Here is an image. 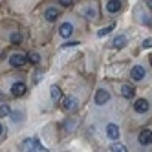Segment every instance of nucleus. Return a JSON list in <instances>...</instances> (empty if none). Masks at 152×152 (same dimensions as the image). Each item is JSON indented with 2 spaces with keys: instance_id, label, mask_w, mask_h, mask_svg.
Masks as SVG:
<instances>
[{
  "instance_id": "nucleus-7",
  "label": "nucleus",
  "mask_w": 152,
  "mask_h": 152,
  "mask_svg": "<svg viewBox=\"0 0 152 152\" xmlns=\"http://www.w3.org/2000/svg\"><path fill=\"white\" fill-rule=\"evenodd\" d=\"M145 75H147L145 68H143V66H139V64L130 70V77H132L134 81H137V83H139V81H143V79H145Z\"/></svg>"
},
{
  "instance_id": "nucleus-20",
  "label": "nucleus",
  "mask_w": 152,
  "mask_h": 152,
  "mask_svg": "<svg viewBox=\"0 0 152 152\" xmlns=\"http://www.w3.org/2000/svg\"><path fill=\"white\" fill-rule=\"evenodd\" d=\"M9 40H11L13 44H20V42H22V35H20L18 31H15V33H11V37H9Z\"/></svg>"
},
{
  "instance_id": "nucleus-29",
  "label": "nucleus",
  "mask_w": 152,
  "mask_h": 152,
  "mask_svg": "<svg viewBox=\"0 0 152 152\" xmlns=\"http://www.w3.org/2000/svg\"><path fill=\"white\" fill-rule=\"evenodd\" d=\"M2 97H4V95H2V92H0V99H2Z\"/></svg>"
},
{
  "instance_id": "nucleus-30",
  "label": "nucleus",
  "mask_w": 152,
  "mask_h": 152,
  "mask_svg": "<svg viewBox=\"0 0 152 152\" xmlns=\"http://www.w3.org/2000/svg\"><path fill=\"white\" fill-rule=\"evenodd\" d=\"M150 62H152V57H150Z\"/></svg>"
},
{
  "instance_id": "nucleus-5",
  "label": "nucleus",
  "mask_w": 152,
  "mask_h": 152,
  "mask_svg": "<svg viewBox=\"0 0 152 152\" xmlns=\"http://www.w3.org/2000/svg\"><path fill=\"white\" fill-rule=\"evenodd\" d=\"M108 101H110V92L104 90V88L97 90V94H95V104H97V106H103V104H106Z\"/></svg>"
},
{
  "instance_id": "nucleus-21",
  "label": "nucleus",
  "mask_w": 152,
  "mask_h": 152,
  "mask_svg": "<svg viewBox=\"0 0 152 152\" xmlns=\"http://www.w3.org/2000/svg\"><path fill=\"white\" fill-rule=\"evenodd\" d=\"M110 150H112V152H125L126 147L121 145V143H112V145H110Z\"/></svg>"
},
{
  "instance_id": "nucleus-3",
  "label": "nucleus",
  "mask_w": 152,
  "mask_h": 152,
  "mask_svg": "<svg viewBox=\"0 0 152 152\" xmlns=\"http://www.w3.org/2000/svg\"><path fill=\"white\" fill-rule=\"evenodd\" d=\"M26 92H28L26 83L17 81V83H13V84H11V95H13V97H22Z\"/></svg>"
},
{
  "instance_id": "nucleus-11",
  "label": "nucleus",
  "mask_w": 152,
  "mask_h": 152,
  "mask_svg": "<svg viewBox=\"0 0 152 152\" xmlns=\"http://www.w3.org/2000/svg\"><path fill=\"white\" fill-rule=\"evenodd\" d=\"M121 95L125 97V99H132V97L136 95V88L130 84H123L121 86Z\"/></svg>"
},
{
  "instance_id": "nucleus-10",
  "label": "nucleus",
  "mask_w": 152,
  "mask_h": 152,
  "mask_svg": "<svg viewBox=\"0 0 152 152\" xmlns=\"http://www.w3.org/2000/svg\"><path fill=\"white\" fill-rule=\"evenodd\" d=\"M134 110H136L137 114H145V112L148 110V101H147V99H137V101L134 103Z\"/></svg>"
},
{
  "instance_id": "nucleus-1",
  "label": "nucleus",
  "mask_w": 152,
  "mask_h": 152,
  "mask_svg": "<svg viewBox=\"0 0 152 152\" xmlns=\"http://www.w3.org/2000/svg\"><path fill=\"white\" fill-rule=\"evenodd\" d=\"M22 148L24 150H46V147L40 143V141L37 137H29V139H24V143H22Z\"/></svg>"
},
{
  "instance_id": "nucleus-17",
  "label": "nucleus",
  "mask_w": 152,
  "mask_h": 152,
  "mask_svg": "<svg viewBox=\"0 0 152 152\" xmlns=\"http://www.w3.org/2000/svg\"><path fill=\"white\" fill-rule=\"evenodd\" d=\"M84 15L88 17V18H92V20H94V18H97V11H95V7H94L92 4H90V6H86V7H84Z\"/></svg>"
},
{
  "instance_id": "nucleus-8",
  "label": "nucleus",
  "mask_w": 152,
  "mask_h": 152,
  "mask_svg": "<svg viewBox=\"0 0 152 152\" xmlns=\"http://www.w3.org/2000/svg\"><path fill=\"white\" fill-rule=\"evenodd\" d=\"M75 108H77V99H75V97H64L62 99V110L72 112Z\"/></svg>"
},
{
  "instance_id": "nucleus-28",
  "label": "nucleus",
  "mask_w": 152,
  "mask_h": 152,
  "mask_svg": "<svg viewBox=\"0 0 152 152\" xmlns=\"http://www.w3.org/2000/svg\"><path fill=\"white\" fill-rule=\"evenodd\" d=\"M147 4H148V7L152 9V0H147Z\"/></svg>"
},
{
  "instance_id": "nucleus-26",
  "label": "nucleus",
  "mask_w": 152,
  "mask_h": 152,
  "mask_svg": "<svg viewBox=\"0 0 152 152\" xmlns=\"http://www.w3.org/2000/svg\"><path fill=\"white\" fill-rule=\"evenodd\" d=\"M59 2H61L62 6H72V2H73V0H59Z\"/></svg>"
},
{
  "instance_id": "nucleus-23",
  "label": "nucleus",
  "mask_w": 152,
  "mask_h": 152,
  "mask_svg": "<svg viewBox=\"0 0 152 152\" xmlns=\"http://www.w3.org/2000/svg\"><path fill=\"white\" fill-rule=\"evenodd\" d=\"M141 22L147 24V26H152V17L150 15H143V18H141Z\"/></svg>"
},
{
  "instance_id": "nucleus-25",
  "label": "nucleus",
  "mask_w": 152,
  "mask_h": 152,
  "mask_svg": "<svg viewBox=\"0 0 152 152\" xmlns=\"http://www.w3.org/2000/svg\"><path fill=\"white\" fill-rule=\"evenodd\" d=\"M143 48L147 50V48H152V39H145L143 40Z\"/></svg>"
},
{
  "instance_id": "nucleus-22",
  "label": "nucleus",
  "mask_w": 152,
  "mask_h": 152,
  "mask_svg": "<svg viewBox=\"0 0 152 152\" xmlns=\"http://www.w3.org/2000/svg\"><path fill=\"white\" fill-rule=\"evenodd\" d=\"M114 29V26H106V28H101L99 31H97V37H104V35H108L110 31Z\"/></svg>"
},
{
  "instance_id": "nucleus-13",
  "label": "nucleus",
  "mask_w": 152,
  "mask_h": 152,
  "mask_svg": "<svg viewBox=\"0 0 152 152\" xmlns=\"http://www.w3.org/2000/svg\"><path fill=\"white\" fill-rule=\"evenodd\" d=\"M121 9V2L119 0H108L106 2V11L108 13H117Z\"/></svg>"
},
{
  "instance_id": "nucleus-4",
  "label": "nucleus",
  "mask_w": 152,
  "mask_h": 152,
  "mask_svg": "<svg viewBox=\"0 0 152 152\" xmlns=\"http://www.w3.org/2000/svg\"><path fill=\"white\" fill-rule=\"evenodd\" d=\"M137 143L141 147H147V145H152V130L145 128V130H141L139 136H137Z\"/></svg>"
},
{
  "instance_id": "nucleus-16",
  "label": "nucleus",
  "mask_w": 152,
  "mask_h": 152,
  "mask_svg": "<svg viewBox=\"0 0 152 152\" xmlns=\"http://www.w3.org/2000/svg\"><path fill=\"white\" fill-rule=\"evenodd\" d=\"M9 115H11V121H13V123H20V121L24 119V112H22V110H13Z\"/></svg>"
},
{
  "instance_id": "nucleus-6",
  "label": "nucleus",
  "mask_w": 152,
  "mask_h": 152,
  "mask_svg": "<svg viewBox=\"0 0 152 152\" xmlns=\"http://www.w3.org/2000/svg\"><path fill=\"white\" fill-rule=\"evenodd\" d=\"M59 35L62 39H70L73 35V24L72 22H62L61 28H59Z\"/></svg>"
},
{
  "instance_id": "nucleus-2",
  "label": "nucleus",
  "mask_w": 152,
  "mask_h": 152,
  "mask_svg": "<svg viewBox=\"0 0 152 152\" xmlns=\"http://www.w3.org/2000/svg\"><path fill=\"white\" fill-rule=\"evenodd\" d=\"M28 62V55H24V53H11L9 55V64H11L13 68H20V66H24V64Z\"/></svg>"
},
{
  "instance_id": "nucleus-27",
  "label": "nucleus",
  "mask_w": 152,
  "mask_h": 152,
  "mask_svg": "<svg viewBox=\"0 0 152 152\" xmlns=\"http://www.w3.org/2000/svg\"><path fill=\"white\" fill-rule=\"evenodd\" d=\"M4 132H6V128H4V125H2V123H0V137L4 136Z\"/></svg>"
},
{
  "instance_id": "nucleus-14",
  "label": "nucleus",
  "mask_w": 152,
  "mask_h": 152,
  "mask_svg": "<svg viewBox=\"0 0 152 152\" xmlns=\"http://www.w3.org/2000/svg\"><path fill=\"white\" fill-rule=\"evenodd\" d=\"M126 42H128V39H126L125 35H117V37L114 39V42H112V46H114V48H125Z\"/></svg>"
},
{
  "instance_id": "nucleus-19",
  "label": "nucleus",
  "mask_w": 152,
  "mask_h": 152,
  "mask_svg": "<svg viewBox=\"0 0 152 152\" xmlns=\"http://www.w3.org/2000/svg\"><path fill=\"white\" fill-rule=\"evenodd\" d=\"M9 114H11V108H9V104L2 103V104H0V119H2V117H7Z\"/></svg>"
},
{
  "instance_id": "nucleus-24",
  "label": "nucleus",
  "mask_w": 152,
  "mask_h": 152,
  "mask_svg": "<svg viewBox=\"0 0 152 152\" xmlns=\"http://www.w3.org/2000/svg\"><path fill=\"white\" fill-rule=\"evenodd\" d=\"M75 46H79V42L75 40V42H64L62 48H75Z\"/></svg>"
},
{
  "instance_id": "nucleus-15",
  "label": "nucleus",
  "mask_w": 152,
  "mask_h": 152,
  "mask_svg": "<svg viewBox=\"0 0 152 152\" xmlns=\"http://www.w3.org/2000/svg\"><path fill=\"white\" fill-rule=\"evenodd\" d=\"M50 94H51V99L55 101V103L62 99V92H61V88H59V86H55V84H53L51 88H50Z\"/></svg>"
},
{
  "instance_id": "nucleus-9",
  "label": "nucleus",
  "mask_w": 152,
  "mask_h": 152,
  "mask_svg": "<svg viewBox=\"0 0 152 152\" xmlns=\"http://www.w3.org/2000/svg\"><path fill=\"white\" fill-rule=\"evenodd\" d=\"M104 132H106V136L110 137V139H117V137H119V126H117L115 123H108Z\"/></svg>"
},
{
  "instance_id": "nucleus-12",
  "label": "nucleus",
  "mask_w": 152,
  "mask_h": 152,
  "mask_svg": "<svg viewBox=\"0 0 152 152\" xmlns=\"http://www.w3.org/2000/svg\"><path fill=\"white\" fill-rule=\"evenodd\" d=\"M59 17V11H57V7H48L46 11H44V18L48 20V22H55Z\"/></svg>"
},
{
  "instance_id": "nucleus-18",
  "label": "nucleus",
  "mask_w": 152,
  "mask_h": 152,
  "mask_svg": "<svg viewBox=\"0 0 152 152\" xmlns=\"http://www.w3.org/2000/svg\"><path fill=\"white\" fill-rule=\"evenodd\" d=\"M28 61H29L31 64H39V62H40V55H39L37 51H29V53H28Z\"/></svg>"
}]
</instances>
